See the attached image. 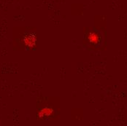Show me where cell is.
<instances>
[{"label":"cell","instance_id":"7a4b0ae2","mask_svg":"<svg viewBox=\"0 0 127 126\" xmlns=\"http://www.w3.org/2000/svg\"><path fill=\"white\" fill-rule=\"evenodd\" d=\"M36 37L34 34H28L24 37V43L25 45L29 48H32L36 44Z\"/></svg>","mask_w":127,"mask_h":126},{"label":"cell","instance_id":"6da1fadb","mask_svg":"<svg viewBox=\"0 0 127 126\" xmlns=\"http://www.w3.org/2000/svg\"><path fill=\"white\" fill-rule=\"evenodd\" d=\"M89 39L90 42L94 45H97L101 42V36L96 31H91L89 34Z\"/></svg>","mask_w":127,"mask_h":126},{"label":"cell","instance_id":"3957f363","mask_svg":"<svg viewBox=\"0 0 127 126\" xmlns=\"http://www.w3.org/2000/svg\"><path fill=\"white\" fill-rule=\"evenodd\" d=\"M53 114V109L48 107H45L42 109L40 112H39L38 117L40 118H42L44 117H49Z\"/></svg>","mask_w":127,"mask_h":126}]
</instances>
